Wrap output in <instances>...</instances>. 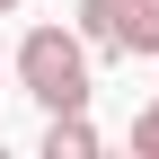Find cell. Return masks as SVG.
Here are the masks:
<instances>
[{
  "label": "cell",
  "instance_id": "obj_1",
  "mask_svg": "<svg viewBox=\"0 0 159 159\" xmlns=\"http://www.w3.org/2000/svg\"><path fill=\"white\" fill-rule=\"evenodd\" d=\"M89 62H97V53L80 44L71 27H27V35H18V53H9V80H18L44 115H62V106H89V89H97Z\"/></svg>",
  "mask_w": 159,
  "mask_h": 159
},
{
  "label": "cell",
  "instance_id": "obj_2",
  "mask_svg": "<svg viewBox=\"0 0 159 159\" xmlns=\"http://www.w3.org/2000/svg\"><path fill=\"white\" fill-rule=\"evenodd\" d=\"M71 35L89 53H159V9H142V0H80L71 9Z\"/></svg>",
  "mask_w": 159,
  "mask_h": 159
},
{
  "label": "cell",
  "instance_id": "obj_3",
  "mask_svg": "<svg viewBox=\"0 0 159 159\" xmlns=\"http://www.w3.org/2000/svg\"><path fill=\"white\" fill-rule=\"evenodd\" d=\"M44 159H97V124H89V106L44 115Z\"/></svg>",
  "mask_w": 159,
  "mask_h": 159
},
{
  "label": "cell",
  "instance_id": "obj_4",
  "mask_svg": "<svg viewBox=\"0 0 159 159\" xmlns=\"http://www.w3.org/2000/svg\"><path fill=\"white\" fill-rule=\"evenodd\" d=\"M133 159H159V97L133 115Z\"/></svg>",
  "mask_w": 159,
  "mask_h": 159
},
{
  "label": "cell",
  "instance_id": "obj_5",
  "mask_svg": "<svg viewBox=\"0 0 159 159\" xmlns=\"http://www.w3.org/2000/svg\"><path fill=\"white\" fill-rule=\"evenodd\" d=\"M0 18H18V0H0Z\"/></svg>",
  "mask_w": 159,
  "mask_h": 159
},
{
  "label": "cell",
  "instance_id": "obj_6",
  "mask_svg": "<svg viewBox=\"0 0 159 159\" xmlns=\"http://www.w3.org/2000/svg\"><path fill=\"white\" fill-rule=\"evenodd\" d=\"M0 80H9V53H0Z\"/></svg>",
  "mask_w": 159,
  "mask_h": 159
},
{
  "label": "cell",
  "instance_id": "obj_7",
  "mask_svg": "<svg viewBox=\"0 0 159 159\" xmlns=\"http://www.w3.org/2000/svg\"><path fill=\"white\" fill-rule=\"evenodd\" d=\"M142 9H159V0H142Z\"/></svg>",
  "mask_w": 159,
  "mask_h": 159
}]
</instances>
